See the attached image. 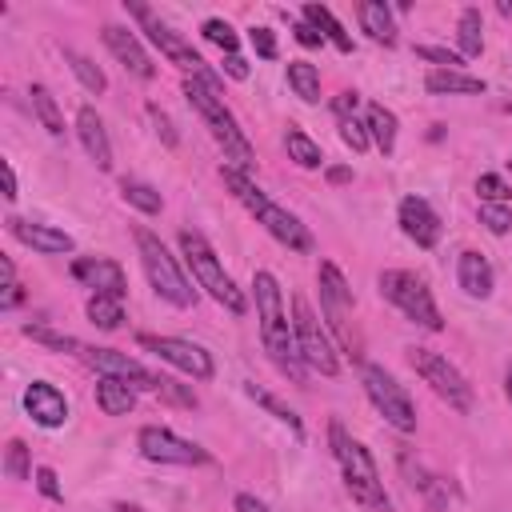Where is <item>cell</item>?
I'll return each mask as SVG.
<instances>
[{
  "label": "cell",
  "mask_w": 512,
  "mask_h": 512,
  "mask_svg": "<svg viewBox=\"0 0 512 512\" xmlns=\"http://www.w3.org/2000/svg\"><path fill=\"white\" fill-rule=\"evenodd\" d=\"M356 20H360V28L368 32V40H376V44H384V48L396 44V20H392V8H388L384 0H360V4H356Z\"/></svg>",
  "instance_id": "24"
},
{
  "label": "cell",
  "mask_w": 512,
  "mask_h": 512,
  "mask_svg": "<svg viewBox=\"0 0 512 512\" xmlns=\"http://www.w3.org/2000/svg\"><path fill=\"white\" fill-rule=\"evenodd\" d=\"M316 284H320V316L328 320V332L336 336V344L352 360H360L364 356V336L356 328V300H352V288H348L344 272L332 260H320Z\"/></svg>",
  "instance_id": "6"
},
{
  "label": "cell",
  "mask_w": 512,
  "mask_h": 512,
  "mask_svg": "<svg viewBox=\"0 0 512 512\" xmlns=\"http://www.w3.org/2000/svg\"><path fill=\"white\" fill-rule=\"evenodd\" d=\"M288 88L304 104H320V68L308 60H288Z\"/></svg>",
  "instance_id": "29"
},
{
  "label": "cell",
  "mask_w": 512,
  "mask_h": 512,
  "mask_svg": "<svg viewBox=\"0 0 512 512\" xmlns=\"http://www.w3.org/2000/svg\"><path fill=\"white\" fill-rule=\"evenodd\" d=\"M360 384H364V396L372 400V408H376L396 432H404V436L416 432V404H412V396L404 392V384H396L392 372H384L380 364H364V368H360Z\"/></svg>",
  "instance_id": "12"
},
{
  "label": "cell",
  "mask_w": 512,
  "mask_h": 512,
  "mask_svg": "<svg viewBox=\"0 0 512 512\" xmlns=\"http://www.w3.org/2000/svg\"><path fill=\"white\" fill-rule=\"evenodd\" d=\"M4 224H8V232H12L20 244H28V248H32V252H40V256H64V252H72V248H76V240H72L68 232L52 228V224L20 220V216H8Z\"/></svg>",
  "instance_id": "19"
},
{
  "label": "cell",
  "mask_w": 512,
  "mask_h": 512,
  "mask_svg": "<svg viewBox=\"0 0 512 512\" xmlns=\"http://www.w3.org/2000/svg\"><path fill=\"white\" fill-rule=\"evenodd\" d=\"M232 508H236V512H268V504H264V500H256L252 492H236Z\"/></svg>",
  "instance_id": "52"
},
{
  "label": "cell",
  "mask_w": 512,
  "mask_h": 512,
  "mask_svg": "<svg viewBox=\"0 0 512 512\" xmlns=\"http://www.w3.org/2000/svg\"><path fill=\"white\" fill-rule=\"evenodd\" d=\"M112 512H148V508H140V504H128V500H120Z\"/></svg>",
  "instance_id": "54"
},
{
  "label": "cell",
  "mask_w": 512,
  "mask_h": 512,
  "mask_svg": "<svg viewBox=\"0 0 512 512\" xmlns=\"http://www.w3.org/2000/svg\"><path fill=\"white\" fill-rule=\"evenodd\" d=\"M4 472H8V480H28L32 476L28 444L24 440H8V448H4Z\"/></svg>",
  "instance_id": "39"
},
{
  "label": "cell",
  "mask_w": 512,
  "mask_h": 512,
  "mask_svg": "<svg viewBox=\"0 0 512 512\" xmlns=\"http://www.w3.org/2000/svg\"><path fill=\"white\" fill-rule=\"evenodd\" d=\"M284 148H288V160H296L300 168H320V164H324L320 144H316L304 128H296V124H288V132H284Z\"/></svg>",
  "instance_id": "30"
},
{
  "label": "cell",
  "mask_w": 512,
  "mask_h": 512,
  "mask_svg": "<svg viewBox=\"0 0 512 512\" xmlns=\"http://www.w3.org/2000/svg\"><path fill=\"white\" fill-rule=\"evenodd\" d=\"M356 104H360V92H340V96H332V112L340 116V120H352L356 116Z\"/></svg>",
  "instance_id": "47"
},
{
  "label": "cell",
  "mask_w": 512,
  "mask_h": 512,
  "mask_svg": "<svg viewBox=\"0 0 512 512\" xmlns=\"http://www.w3.org/2000/svg\"><path fill=\"white\" fill-rule=\"evenodd\" d=\"M88 320L96 324V328H104V332H116L120 328V320H124V300H116V296H88Z\"/></svg>",
  "instance_id": "36"
},
{
  "label": "cell",
  "mask_w": 512,
  "mask_h": 512,
  "mask_svg": "<svg viewBox=\"0 0 512 512\" xmlns=\"http://www.w3.org/2000/svg\"><path fill=\"white\" fill-rule=\"evenodd\" d=\"M124 8L144 24V32H148V40L160 48V56H168V64H176L184 76H200V80H208L212 88H220V76L204 64V56L176 32V28H168L164 20H156L152 16V8H144V4H132V0H124Z\"/></svg>",
  "instance_id": "9"
},
{
  "label": "cell",
  "mask_w": 512,
  "mask_h": 512,
  "mask_svg": "<svg viewBox=\"0 0 512 512\" xmlns=\"http://www.w3.org/2000/svg\"><path fill=\"white\" fill-rule=\"evenodd\" d=\"M156 396L160 400H168V404H176V408H196V392H188L184 384H176V380H160V388H156Z\"/></svg>",
  "instance_id": "45"
},
{
  "label": "cell",
  "mask_w": 512,
  "mask_h": 512,
  "mask_svg": "<svg viewBox=\"0 0 512 512\" xmlns=\"http://www.w3.org/2000/svg\"><path fill=\"white\" fill-rule=\"evenodd\" d=\"M292 36H296V44H304V48H320V44H324V36H320L312 24H304V20L292 24Z\"/></svg>",
  "instance_id": "49"
},
{
  "label": "cell",
  "mask_w": 512,
  "mask_h": 512,
  "mask_svg": "<svg viewBox=\"0 0 512 512\" xmlns=\"http://www.w3.org/2000/svg\"><path fill=\"white\" fill-rule=\"evenodd\" d=\"M64 60H68V68H72V76L84 84V92H92V96H100L104 88H108V76L84 56V52H72V48H64Z\"/></svg>",
  "instance_id": "35"
},
{
  "label": "cell",
  "mask_w": 512,
  "mask_h": 512,
  "mask_svg": "<svg viewBox=\"0 0 512 512\" xmlns=\"http://www.w3.org/2000/svg\"><path fill=\"white\" fill-rule=\"evenodd\" d=\"M376 284H380V296H384L392 308H400L412 324H420V328H428V332H440V328H444L440 308H436L432 288L424 284V276H416V272H408V268H384Z\"/></svg>",
  "instance_id": "8"
},
{
  "label": "cell",
  "mask_w": 512,
  "mask_h": 512,
  "mask_svg": "<svg viewBox=\"0 0 512 512\" xmlns=\"http://www.w3.org/2000/svg\"><path fill=\"white\" fill-rule=\"evenodd\" d=\"M248 40H252V48H256L260 60H276V36H272V28H252Z\"/></svg>",
  "instance_id": "46"
},
{
  "label": "cell",
  "mask_w": 512,
  "mask_h": 512,
  "mask_svg": "<svg viewBox=\"0 0 512 512\" xmlns=\"http://www.w3.org/2000/svg\"><path fill=\"white\" fill-rule=\"evenodd\" d=\"M300 16H304V24H312L324 40H332L340 52H352V36L344 32V24H340L324 4H304V8H300Z\"/></svg>",
  "instance_id": "28"
},
{
  "label": "cell",
  "mask_w": 512,
  "mask_h": 512,
  "mask_svg": "<svg viewBox=\"0 0 512 512\" xmlns=\"http://www.w3.org/2000/svg\"><path fill=\"white\" fill-rule=\"evenodd\" d=\"M508 168H512V156H508Z\"/></svg>",
  "instance_id": "56"
},
{
  "label": "cell",
  "mask_w": 512,
  "mask_h": 512,
  "mask_svg": "<svg viewBox=\"0 0 512 512\" xmlns=\"http://www.w3.org/2000/svg\"><path fill=\"white\" fill-rule=\"evenodd\" d=\"M184 96H188V104L200 112V120H204V128L212 132V140L224 148V160H232V168H240V172H248L252 164H256V148L248 144V136H244V128L236 124V116H232V108L224 104V96H220V88H212L208 80H200V76H184Z\"/></svg>",
  "instance_id": "3"
},
{
  "label": "cell",
  "mask_w": 512,
  "mask_h": 512,
  "mask_svg": "<svg viewBox=\"0 0 512 512\" xmlns=\"http://www.w3.org/2000/svg\"><path fill=\"white\" fill-rule=\"evenodd\" d=\"M456 40H460V56H464V60L484 52V20H480V8H464V12H460Z\"/></svg>",
  "instance_id": "32"
},
{
  "label": "cell",
  "mask_w": 512,
  "mask_h": 512,
  "mask_svg": "<svg viewBox=\"0 0 512 512\" xmlns=\"http://www.w3.org/2000/svg\"><path fill=\"white\" fill-rule=\"evenodd\" d=\"M100 36H104V48L124 64V72H132L136 80H152V76H156V64H152V56L144 52V44L136 40V32H132V28L104 24V28H100Z\"/></svg>",
  "instance_id": "18"
},
{
  "label": "cell",
  "mask_w": 512,
  "mask_h": 512,
  "mask_svg": "<svg viewBox=\"0 0 512 512\" xmlns=\"http://www.w3.org/2000/svg\"><path fill=\"white\" fill-rule=\"evenodd\" d=\"M424 88L436 96H484L488 84L480 76H468L464 68H432L424 76Z\"/></svg>",
  "instance_id": "23"
},
{
  "label": "cell",
  "mask_w": 512,
  "mask_h": 512,
  "mask_svg": "<svg viewBox=\"0 0 512 512\" xmlns=\"http://www.w3.org/2000/svg\"><path fill=\"white\" fill-rule=\"evenodd\" d=\"M244 392H248V396H252V400H256V404H260L268 416H276V420H280V424H288L296 436H304L300 416H296V412H292V408H288V404H284L276 392H268V388H260V384H244Z\"/></svg>",
  "instance_id": "34"
},
{
  "label": "cell",
  "mask_w": 512,
  "mask_h": 512,
  "mask_svg": "<svg viewBox=\"0 0 512 512\" xmlns=\"http://www.w3.org/2000/svg\"><path fill=\"white\" fill-rule=\"evenodd\" d=\"M180 252H184V264L192 268V276H196V284L216 300V304H224L232 316H244L248 312V296L236 288V280L224 272V264H220V256H216V248L196 232V228H180Z\"/></svg>",
  "instance_id": "5"
},
{
  "label": "cell",
  "mask_w": 512,
  "mask_h": 512,
  "mask_svg": "<svg viewBox=\"0 0 512 512\" xmlns=\"http://www.w3.org/2000/svg\"><path fill=\"white\" fill-rule=\"evenodd\" d=\"M292 332H296V348H300L304 368H312L320 376H336L340 372V360H336V348H332V332H328V324H320V316L312 312V304L300 292L292 296Z\"/></svg>",
  "instance_id": "10"
},
{
  "label": "cell",
  "mask_w": 512,
  "mask_h": 512,
  "mask_svg": "<svg viewBox=\"0 0 512 512\" xmlns=\"http://www.w3.org/2000/svg\"><path fill=\"white\" fill-rule=\"evenodd\" d=\"M148 120H152V128H156V136L164 140V148H176L180 144V132L172 128V116L160 108V104H148Z\"/></svg>",
  "instance_id": "42"
},
{
  "label": "cell",
  "mask_w": 512,
  "mask_h": 512,
  "mask_svg": "<svg viewBox=\"0 0 512 512\" xmlns=\"http://www.w3.org/2000/svg\"><path fill=\"white\" fill-rule=\"evenodd\" d=\"M136 448H140V456L152 460V464H180V468H192V464H208V460H212L208 448H200V444L176 436V432L164 428V424H144V428L136 432Z\"/></svg>",
  "instance_id": "13"
},
{
  "label": "cell",
  "mask_w": 512,
  "mask_h": 512,
  "mask_svg": "<svg viewBox=\"0 0 512 512\" xmlns=\"http://www.w3.org/2000/svg\"><path fill=\"white\" fill-rule=\"evenodd\" d=\"M200 32H204V40H208V44H216L224 56H232V52L240 48V36H236V28H232L228 20H220V16H208V20L200 24Z\"/></svg>",
  "instance_id": "38"
},
{
  "label": "cell",
  "mask_w": 512,
  "mask_h": 512,
  "mask_svg": "<svg viewBox=\"0 0 512 512\" xmlns=\"http://www.w3.org/2000/svg\"><path fill=\"white\" fill-rule=\"evenodd\" d=\"M120 196H124V204H132V208H136V212H144V216H156V212L164 208V196H160L152 184L132 180V176H124V180H120Z\"/></svg>",
  "instance_id": "33"
},
{
  "label": "cell",
  "mask_w": 512,
  "mask_h": 512,
  "mask_svg": "<svg viewBox=\"0 0 512 512\" xmlns=\"http://www.w3.org/2000/svg\"><path fill=\"white\" fill-rule=\"evenodd\" d=\"M24 412H28L40 428H60V424L68 420V400H64V392H60L56 384L32 380V384L24 388Z\"/></svg>",
  "instance_id": "20"
},
{
  "label": "cell",
  "mask_w": 512,
  "mask_h": 512,
  "mask_svg": "<svg viewBox=\"0 0 512 512\" xmlns=\"http://www.w3.org/2000/svg\"><path fill=\"white\" fill-rule=\"evenodd\" d=\"M408 364L416 368V376L448 404V408H456V412H472V384L464 380V372L448 360V356H440L436 348H408Z\"/></svg>",
  "instance_id": "11"
},
{
  "label": "cell",
  "mask_w": 512,
  "mask_h": 512,
  "mask_svg": "<svg viewBox=\"0 0 512 512\" xmlns=\"http://www.w3.org/2000/svg\"><path fill=\"white\" fill-rule=\"evenodd\" d=\"M364 124H368V136H372V144L380 148V156H392V152H396V132H400L396 112L384 108V104H368Z\"/></svg>",
  "instance_id": "26"
},
{
  "label": "cell",
  "mask_w": 512,
  "mask_h": 512,
  "mask_svg": "<svg viewBox=\"0 0 512 512\" xmlns=\"http://www.w3.org/2000/svg\"><path fill=\"white\" fill-rule=\"evenodd\" d=\"M504 392H508V400H512V364L504 368Z\"/></svg>",
  "instance_id": "55"
},
{
  "label": "cell",
  "mask_w": 512,
  "mask_h": 512,
  "mask_svg": "<svg viewBox=\"0 0 512 512\" xmlns=\"http://www.w3.org/2000/svg\"><path fill=\"white\" fill-rule=\"evenodd\" d=\"M348 180H352V168H344V164L328 168V184H348Z\"/></svg>",
  "instance_id": "53"
},
{
  "label": "cell",
  "mask_w": 512,
  "mask_h": 512,
  "mask_svg": "<svg viewBox=\"0 0 512 512\" xmlns=\"http://www.w3.org/2000/svg\"><path fill=\"white\" fill-rule=\"evenodd\" d=\"M76 136H80V144H84L88 160H92L100 172H108V168H112V144H108L104 120L96 116V108H92V104H84V108L76 112Z\"/></svg>",
  "instance_id": "21"
},
{
  "label": "cell",
  "mask_w": 512,
  "mask_h": 512,
  "mask_svg": "<svg viewBox=\"0 0 512 512\" xmlns=\"http://www.w3.org/2000/svg\"><path fill=\"white\" fill-rule=\"evenodd\" d=\"M340 140H344L352 152H364V148L372 144L368 124H364V120H356V116H352V120H340Z\"/></svg>",
  "instance_id": "43"
},
{
  "label": "cell",
  "mask_w": 512,
  "mask_h": 512,
  "mask_svg": "<svg viewBox=\"0 0 512 512\" xmlns=\"http://www.w3.org/2000/svg\"><path fill=\"white\" fill-rule=\"evenodd\" d=\"M72 280H80L96 296L124 300V292H128V276H124V268L112 256H76L72 260Z\"/></svg>",
  "instance_id": "17"
},
{
  "label": "cell",
  "mask_w": 512,
  "mask_h": 512,
  "mask_svg": "<svg viewBox=\"0 0 512 512\" xmlns=\"http://www.w3.org/2000/svg\"><path fill=\"white\" fill-rule=\"evenodd\" d=\"M96 408L104 416H128L136 408V388L116 380V376H100L96 380Z\"/></svg>",
  "instance_id": "25"
},
{
  "label": "cell",
  "mask_w": 512,
  "mask_h": 512,
  "mask_svg": "<svg viewBox=\"0 0 512 512\" xmlns=\"http://www.w3.org/2000/svg\"><path fill=\"white\" fill-rule=\"evenodd\" d=\"M0 176H4V200H16L20 196V184H16V168L8 160H0Z\"/></svg>",
  "instance_id": "51"
},
{
  "label": "cell",
  "mask_w": 512,
  "mask_h": 512,
  "mask_svg": "<svg viewBox=\"0 0 512 512\" xmlns=\"http://www.w3.org/2000/svg\"><path fill=\"white\" fill-rule=\"evenodd\" d=\"M456 280H460V288H464L472 300H488V296H492V284H496V272H492L488 256L464 248L460 260H456Z\"/></svg>",
  "instance_id": "22"
},
{
  "label": "cell",
  "mask_w": 512,
  "mask_h": 512,
  "mask_svg": "<svg viewBox=\"0 0 512 512\" xmlns=\"http://www.w3.org/2000/svg\"><path fill=\"white\" fill-rule=\"evenodd\" d=\"M136 252H140V264H144V276H148V284L156 288V296L160 300H168L172 308H192L196 304V288H192V280L184 276V268H180V260L164 248V240L152 232V228H136Z\"/></svg>",
  "instance_id": "7"
},
{
  "label": "cell",
  "mask_w": 512,
  "mask_h": 512,
  "mask_svg": "<svg viewBox=\"0 0 512 512\" xmlns=\"http://www.w3.org/2000/svg\"><path fill=\"white\" fill-rule=\"evenodd\" d=\"M220 180H224V188L248 208V216H252L272 240H280V244L292 248V252H312V232L300 224V216H292V212L280 208L264 188H256V180H252L248 172L224 164V168H220Z\"/></svg>",
  "instance_id": "2"
},
{
  "label": "cell",
  "mask_w": 512,
  "mask_h": 512,
  "mask_svg": "<svg viewBox=\"0 0 512 512\" xmlns=\"http://www.w3.org/2000/svg\"><path fill=\"white\" fill-rule=\"evenodd\" d=\"M476 192H480L484 204H504V200L512 196V188H508L504 176H496V172H484V176L476 180Z\"/></svg>",
  "instance_id": "41"
},
{
  "label": "cell",
  "mask_w": 512,
  "mask_h": 512,
  "mask_svg": "<svg viewBox=\"0 0 512 512\" xmlns=\"http://www.w3.org/2000/svg\"><path fill=\"white\" fill-rule=\"evenodd\" d=\"M396 224H400V232H404L416 248H436V244H440V232H444L436 208H432L424 196H404L400 208H396Z\"/></svg>",
  "instance_id": "16"
},
{
  "label": "cell",
  "mask_w": 512,
  "mask_h": 512,
  "mask_svg": "<svg viewBox=\"0 0 512 512\" xmlns=\"http://www.w3.org/2000/svg\"><path fill=\"white\" fill-rule=\"evenodd\" d=\"M252 296H256V320H260V340H264L268 360L292 384H304V360H300V348H296V332H292V320L284 312L280 284H276V276L268 268H260L252 276Z\"/></svg>",
  "instance_id": "1"
},
{
  "label": "cell",
  "mask_w": 512,
  "mask_h": 512,
  "mask_svg": "<svg viewBox=\"0 0 512 512\" xmlns=\"http://www.w3.org/2000/svg\"><path fill=\"white\" fill-rule=\"evenodd\" d=\"M36 488L48 496V500H64V492H60V484H56V472L44 464V468H36Z\"/></svg>",
  "instance_id": "48"
},
{
  "label": "cell",
  "mask_w": 512,
  "mask_h": 512,
  "mask_svg": "<svg viewBox=\"0 0 512 512\" xmlns=\"http://www.w3.org/2000/svg\"><path fill=\"white\" fill-rule=\"evenodd\" d=\"M480 224L492 236H504V232H512V208L508 204H480Z\"/></svg>",
  "instance_id": "40"
},
{
  "label": "cell",
  "mask_w": 512,
  "mask_h": 512,
  "mask_svg": "<svg viewBox=\"0 0 512 512\" xmlns=\"http://www.w3.org/2000/svg\"><path fill=\"white\" fill-rule=\"evenodd\" d=\"M140 348H148L152 356H160L164 364H172L176 372H184L192 380H212V372H216L208 348H200V344H192L184 336H152V332H144Z\"/></svg>",
  "instance_id": "14"
},
{
  "label": "cell",
  "mask_w": 512,
  "mask_h": 512,
  "mask_svg": "<svg viewBox=\"0 0 512 512\" xmlns=\"http://www.w3.org/2000/svg\"><path fill=\"white\" fill-rule=\"evenodd\" d=\"M224 72H228L232 80H248V60H244L240 52H232V56H224Z\"/></svg>",
  "instance_id": "50"
},
{
  "label": "cell",
  "mask_w": 512,
  "mask_h": 512,
  "mask_svg": "<svg viewBox=\"0 0 512 512\" xmlns=\"http://www.w3.org/2000/svg\"><path fill=\"white\" fill-rule=\"evenodd\" d=\"M400 468H404V476H408V484L424 492V500H428V508H432V512H444V500H448V484H444L440 476H432V472H424L420 464H412V456H408V452H400Z\"/></svg>",
  "instance_id": "27"
},
{
  "label": "cell",
  "mask_w": 512,
  "mask_h": 512,
  "mask_svg": "<svg viewBox=\"0 0 512 512\" xmlns=\"http://www.w3.org/2000/svg\"><path fill=\"white\" fill-rule=\"evenodd\" d=\"M84 364L88 368H96L100 376H116V380H124V384H132L136 392L144 388V392H156L160 388V380L164 376H156V372H148L136 356H128V352H116V348H88L84 344Z\"/></svg>",
  "instance_id": "15"
},
{
  "label": "cell",
  "mask_w": 512,
  "mask_h": 512,
  "mask_svg": "<svg viewBox=\"0 0 512 512\" xmlns=\"http://www.w3.org/2000/svg\"><path fill=\"white\" fill-rule=\"evenodd\" d=\"M32 112H36V120H40V128L48 132V136H64V116H60V104H56V96L44 88V84H32Z\"/></svg>",
  "instance_id": "31"
},
{
  "label": "cell",
  "mask_w": 512,
  "mask_h": 512,
  "mask_svg": "<svg viewBox=\"0 0 512 512\" xmlns=\"http://www.w3.org/2000/svg\"><path fill=\"white\" fill-rule=\"evenodd\" d=\"M20 332H24L28 340H36V344L52 348V352H84V344H80L76 336H68V332H56V328H48V324H24Z\"/></svg>",
  "instance_id": "37"
},
{
  "label": "cell",
  "mask_w": 512,
  "mask_h": 512,
  "mask_svg": "<svg viewBox=\"0 0 512 512\" xmlns=\"http://www.w3.org/2000/svg\"><path fill=\"white\" fill-rule=\"evenodd\" d=\"M416 56L428 60V64H436V68H460L464 64L460 52H448V48H436V44H416Z\"/></svg>",
  "instance_id": "44"
},
{
  "label": "cell",
  "mask_w": 512,
  "mask_h": 512,
  "mask_svg": "<svg viewBox=\"0 0 512 512\" xmlns=\"http://www.w3.org/2000/svg\"><path fill=\"white\" fill-rule=\"evenodd\" d=\"M328 444H332V456L344 472V488L352 492V500L364 504L368 512H392V500L384 492V480H380L372 452L360 440H352L340 420H328Z\"/></svg>",
  "instance_id": "4"
}]
</instances>
